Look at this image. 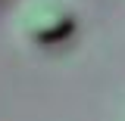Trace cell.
Masks as SVG:
<instances>
[{
    "label": "cell",
    "mask_w": 125,
    "mask_h": 121,
    "mask_svg": "<svg viewBox=\"0 0 125 121\" xmlns=\"http://www.w3.org/2000/svg\"><path fill=\"white\" fill-rule=\"evenodd\" d=\"M75 28V13L66 0H28L19 9V31L41 47L66 40Z\"/></svg>",
    "instance_id": "1"
}]
</instances>
